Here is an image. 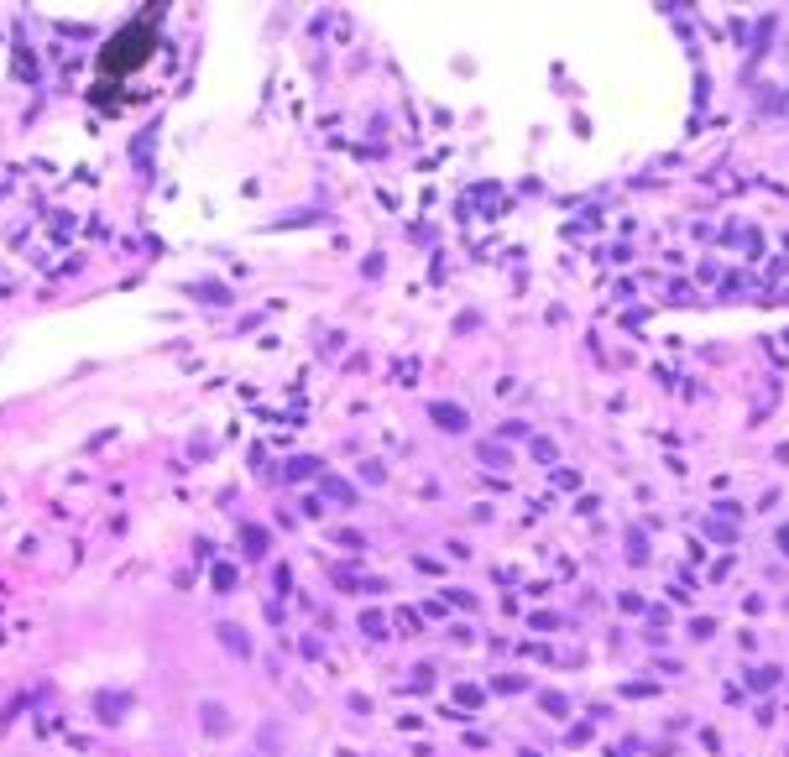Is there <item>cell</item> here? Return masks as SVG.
<instances>
[{
  "mask_svg": "<svg viewBox=\"0 0 789 757\" xmlns=\"http://www.w3.org/2000/svg\"><path fill=\"white\" fill-rule=\"evenodd\" d=\"M434 423L449 428V434H460V428H465V413H460V408H434Z\"/></svg>",
  "mask_w": 789,
  "mask_h": 757,
  "instance_id": "cell-1",
  "label": "cell"
},
{
  "mask_svg": "<svg viewBox=\"0 0 789 757\" xmlns=\"http://www.w3.org/2000/svg\"><path fill=\"white\" fill-rule=\"evenodd\" d=\"M779 548H784V554H789V528H779Z\"/></svg>",
  "mask_w": 789,
  "mask_h": 757,
  "instance_id": "cell-2",
  "label": "cell"
}]
</instances>
